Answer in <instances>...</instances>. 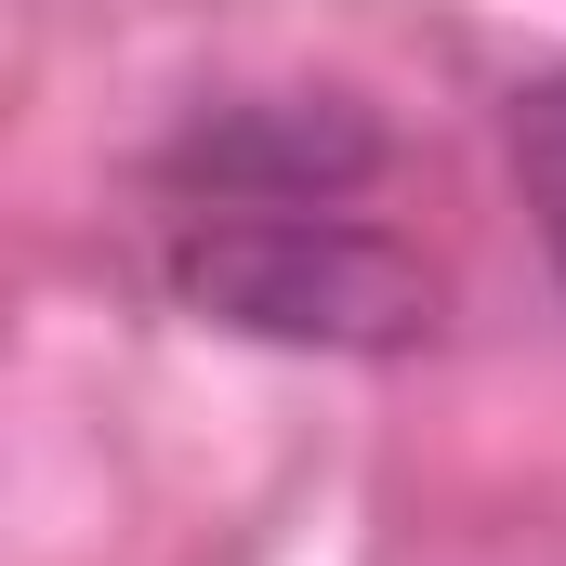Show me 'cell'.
Here are the masks:
<instances>
[{"label": "cell", "mask_w": 566, "mask_h": 566, "mask_svg": "<svg viewBox=\"0 0 566 566\" xmlns=\"http://www.w3.org/2000/svg\"><path fill=\"white\" fill-rule=\"evenodd\" d=\"M171 303L290 343V356H409L434 343V264L356 211H185L171 224Z\"/></svg>", "instance_id": "cell-1"}, {"label": "cell", "mask_w": 566, "mask_h": 566, "mask_svg": "<svg viewBox=\"0 0 566 566\" xmlns=\"http://www.w3.org/2000/svg\"><path fill=\"white\" fill-rule=\"evenodd\" d=\"M382 171V133L356 106H303V93H264V106H211L198 133L171 145V185L185 211H343L356 185Z\"/></svg>", "instance_id": "cell-2"}, {"label": "cell", "mask_w": 566, "mask_h": 566, "mask_svg": "<svg viewBox=\"0 0 566 566\" xmlns=\"http://www.w3.org/2000/svg\"><path fill=\"white\" fill-rule=\"evenodd\" d=\"M514 185H527V224H541V251L566 277V66L514 93Z\"/></svg>", "instance_id": "cell-3"}]
</instances>
